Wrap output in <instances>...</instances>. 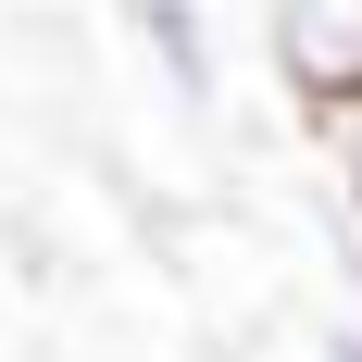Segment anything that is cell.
I'll return each instance as SVG.
<instances>
[{
    "label": "cell",
    "instance_id": "cell-1",
    "mask_svg": "<svg viewBox=\"0 0 362 362\" xmlns=\"http://www.w3.org/2000/svg\"><path fill=\"white\" fill-rule=\"evenodd\" d=\"M262 50L313 112H362V0H262Z\"/></svg>",
    "mask_w": 362,
    "mask_h": 362
},
{
    "label": "cell",
    "instance_id": "cell-2",
    "mask_svg": "<svg viewBox=\"0 0 362 362\" xmlns=\"http://www.w3.org/2000/svg\"><path fill=\"white\" fill-rule=\"evenodd\" d=\"M125 37L163 63L175 112H213V100H225V37H213V13H200V0H125Z\"/></svg>",
    "mask_w": 362,
    "mask_h": 362
},
{
    "label": "cell",
    "instance_id": "cell-3",
    "mask_svg": "<svg viewBox=\"0 0 362 362\" xmlns=\"http://www.w3.org/2000/svg\"><path fill=\"white\" fill-rule=\"evenodd\" d=\"M325 150H337V187H350V213H362V112H325Z\"/></svg>",
    "mask_w": 362,
    "mask_h": 362
},
{
    "label": "cell",
    "instance_id": "cell-4",
    "mask_svg": "<svg viewBox=\"0 0 362 362\" xmlns=\"http://www.w3.org/2000/svg\"><path fill=\"white\" fill-rule=\"evenodd\" d=\"M313 362H362V313H337V325H325V350H313Z\"/></svg>",
    "mask_w": 362,
    "mask_h": 362
}]
</instances>
